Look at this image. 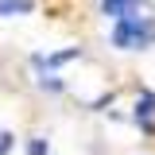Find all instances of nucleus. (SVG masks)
Returning a JSON list of instances; mask_svg holds the SVG:
<instances>
[{
	"label": "nucleus",
	"instance_id": "obj_1",
	"mask_svg": "<svg viewBox=\"0 0 155 155\" xmlns=\"http://www.w3.org/2000/svg\"><path fill=\"white\" fill-rule=\"evenodd\" d=\"M109 39H113V47H120V51H147L155 43V19L143 16V12H132V16H124V19L113 23Z\"/></svg>",
	"mask_w": 155,
	"mask_h": 155
},
{
	"label": "nucleus",
	"instance_id": "obj_2",
	"mask_svg": "<svg viewBox=\"0 0 155 155\" xmlns=\"http://www.w3.org/2000/svg\"><path fill=\"white\" fill-rule=\"evenodd\" d=\"M132 116H136V124H140L143 132H155V93H151V89H140Z\"/></svg>",
	"mask_w": 155,
	"mask_h": 155
},
{
	"label": "nucleus",
	"instance_id": "obj_3",
	"mask_svg": "<svg viewBox=\"0 0 155 155\" xmlns=\"http://www.w3.org/2000/svg\"><path fill=\"white\" fill-rule=\"evenodd\" d=\"M132 12H143V0H101V16H109L113 23Z\"/></svg>",
	"mask_w": 155,
	"mask_h": 155
},
{
	"label": "nucleus",
	"instance_id": "obj_4",
	"mask_svg": "<svg viewBox=\"0 0 155 155\" xmlns=\"http://www.w3.org/2000/svg\"><path fill=\"white\" fill-rule=\"evenodd\" d=\"M81 51L78 47H70V51H58V54H35L31 62H35L39 70H54V66H62V62H70V58H78Z\"/></svg>",
	"mask_w": 155,
	"mask_h": 155
},
{
	"label": "nucleus",
	"instance_id": "obj_5",
	"mask_svg": "<svg viewBox=\"0 0 155 155\" xmlns=\"http://www.w3.org/2000/svg\"><path fill=\"white\" fill-rule=\"evenodd\" d=\"M31 8V0H0V16H27Z\"/></svg>",
	"mask_w": 155,
	"mask_h": 155
},
{
	"label": "nucleus",
	"instance_id": "obj_6",
	"mask_svg": "<svg viewBox=\"0 0 155 155\" xmlns=\"http://www.w3.org/2000/svg\"><path fill=\"white\" fill-rule=\"evenodd\" d=\"M27 155H51V143H47L43 136H31V140H27Z\"/></svg>",
	"mask_w": 155,
	"mask_h": 155
},
{
	"label": "nucleus",
	"instance_id": "obj_7",
	"mask_svg": "<svg viewBox=\"0 0 155 155\" xmlns=\"http://www.w3.org/2000/svg\"><path fill=\"white\" fill-rule=\"evenodd\" d=\"M12 147H16V136H12V132H0V155H8Z\"/></svg>",
	"mask_w": 155,
	"mask_h": 155
}]
</instances>
